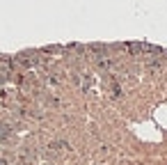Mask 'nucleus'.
<instances>
[{
  "instance_id": "1",
  "label": "nucleus",
  "mask_w": 167,
  "mask_h": 165,
  "mask_svg": "<svg viewBox=\"0 0 167 165\" xmlns=\"http://www.w3.org/2000/svg\"><path fill=\"white\" fill-rule=\"evenodd\" d=\"M7 135H9V129L7 126H0V138H7Z\"/></svg>"
},
{
  "instance_id": "2",
  "label": "nucleus",
  "mask_w": 167,
  "mask_h": 165,
  "mask_svg": "<svg viewBox=\"0 0 167 165\" xmlns=\"http://www.w3.org/2000/svg\"><path fill=\"white\" fill-rule=\"evenodd\" d=\"M0 165H7V163H5V161H0Z\"/></svg>"
}]
</instances>
